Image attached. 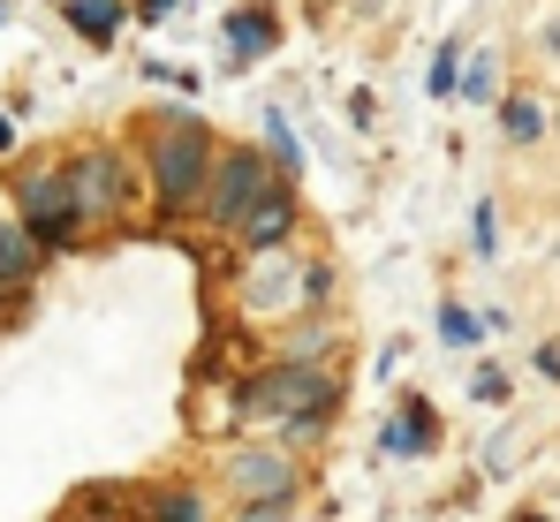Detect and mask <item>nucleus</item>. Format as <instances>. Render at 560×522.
I'll use <instances>...</instances> for the list:
<instances>
[{
	"label": "nucleus",
	"instance_id": "39448f33",
	"mask_svg": "<svg viewBox=\"0 0 560 522\" xmlns=\"http://www.w3.org/2000/svg\"><path fill=\"white\" fill-rule=\"evenodd\" d=\"M273 189H295L288 174L258 152V144H220V160H212V182H205V197H197V220L212 228V235H235Z\"/></svg>",
	"mask_w": 560,
	"mask_h": 522
},
{
	"label": "nucleus",
	"instance_id": "412c9836",
	"mask_svg": "<svg viewBox=\"0 0 560 522\" xmlns=\"http://www.w3.org/2000/svg\"><path fill=\"white\" fill-rule=\"evenodd\" d=\"M0 23H8V0H0Z\"/></svg>",
	"mask_w": 560,
	"mask_h": 522
},
{
	"label": "nucleus",
	"instance_id": "dca6fc26",
	"mask_svg": "<svg viewBox=\"0 0 560 522\" xmlns=\"http://www.w3.org/2000/svg\"><path fill=\"white\" fill-rule=\"evenodd\" d=\"M121 8H129V15H137V23H167V15H175V8H183V0H121Z\"/></svg>",
	"mask_w": 560,
	"mask_h": 522
},
{
	"label": "nucleus",
	"instance_id": "4468645a",
	"mask_svg": "<svg viewBox=\"0 0 560 522\" xmlns=\"http://www.w3.org/2000/svg\"><path fill=\"white\" fill-rule=\"evenodd\" d=\"M440 334H447V341H477V318H469V311H455V303H447V311H440Z\"/></svg>",
	"mask_w": 560,
	"mask_h": 522
},
{
	"label": "nucleus",
	"instance_id": "9d476101",
	"mask_svg": "<svg viewBox=\"0 0 560 522\" xmlns=\"http://www.w3.org/2000/svg\"><path fill=\"white\" fill-rule=\"evenodd\" d=\"M424 446H440L432 409H424V402H401V417L386 425V454H424Z\"/></svg>",
	"mask_w": 560,
	"mask_h": 522
},
{
	"label": "nucleus",
	"instance_id": "ddd939ff",
	"mask_svg": "<svg viewBox=\"0 0 560 522\" xmlns=\"http://www.w3.org/2000/svg\"><path fill=\"white\" fill-rule=\"evenodd\" d=\"M455 61H463V46H455V38H447V46H440V61H432V77H424V84L440 91V98H447V91H455Z\"/></svg>",
	"mask_w": 560,
	"mask_h": 522
},
{
	"label": "nucleus",
	"instance_id": "f257e3e1",
	"mask_svg": "<svg viewBox=\"0 0 560 522\" xmlns=\"http://www.w3.org/2000/svg\"><path fill=\"white\" fill-rule=\"evenodd\" d=\"M341 394H349V379H341V363H334V356H318V363L273 356L266 371H250V379H243V417L280 425V446H288V454H303V439L318 446L326 425L341 417Z\"/></svg>",
	"mask_w": 560,
	"mask_h": 522
},
{
	"label": "nucleus",
	"instance_id": "4be33fe9",
	"mask_svg": "<svg viewBox=\"0 0 560 522\" xmlns=\"http://www.w3.org/2000/svg\"><path fill=\"white\" fill-rule=\"evenodd\" d=\"M553 258H560V243H553Z\"/></svg>",
	"mask_w": 560,
	"mask_h": 522
},
{
	"label": "nucleus",
	"instance_id": "20e7f679",
	"mask_svg": "<svg viewBox=\"0 0 560 522\" xmlns=\"http://www.w3.org/2000/svg\"><path fill=\"white\" fill-rule=\"evenodd\" d=\"M8 212L23 220V235L38 243V258H61L84 243L77 228V205H69V174H61V152H31L15 182H8Z\"/></svg>",
	"mask_w": 560,
	"mask_h": 522
},
{
	"label": "nucleus",
	"instance_id": "0eeeda50",
	"mask_svg": "<svg viewBox=\"0 0 560 522\" xmlns=\"http://www.w3.org/2000/svg\"><path fill=\"white\" fill-rule=\"evenodd\" d=\"M295 220H303L295 189H273V197H266V205H258V212L228 235V243H235L243 258H273V251H288V243H295Z\"/></svg>",
	"mask_w": 560,
	"mask_h": 522
},
{
	"label": "nucleus",
	"instance_id": "f3484780",
	"mask_svg": "<svg viewBox=\"0 0 560 522\" xmlns=\"http://www.w3.org/2000/svg\"><path fill=\"white\" fill-rule=\"evenodd\" d=\"M288 515H295V508H243L235 522H288Z\"/></svg>",
	"mask_w": 560,
	"mask_h": 522
},
{
	"label": "nucleus",
	"instance_id": "f8f14e48",
	"mask_svg": "<svg viewBox=\"0 0 560 522\" xmlns=\"http://www.w3.org/2000/svg\"><path fill=\"white\" fill-rule=\"evenodd\" d=\"M266 160H273L288 182H303V144H295V129H288V114H266V144H258Z\"/></svg>",
	"mask_w": 560,
	"mask_h": 522
},
{
	"label": "nucleus",
	"instance_id": "9b49d317",
	"mask_svg": "<svg viewBox=\"0 0 560 522\" xmlns=\"http://www.w3.org/2000/svg\"><path fill=\"white\" fill-rule=\"evenodd\" d=\"M500 137H508V144H538V137H546V106H538L530 91L500 98Z\"/></svg>",
	"mask_w": 560,
	"mask_h": 522
},
{
	"label": "nucleus",
	"instance_id": "6e6552de",
	"mask_svg": "<svg viewBox=\"0 0 560 522\" xmlns=\"http://www.w3.org/2000/svg\"><path fill=\"white\" fill-rule=\"evenodd\" d=\"M220 38H228V54H235V61H266V54H273V38H280V15H273V8H235Z\"/></svg>",
	"mask_w": 560,
	"mask_h": 522
},
{
	"label": "nucleus",
	"instance_id": "aec40b11",
	"mask_svg": "<svg viewBox=\"0 0 560 522\" xmlns=\"http://www.w3.org/2000/svg\"><path fill=\"white\" fill-rule=\"evenodd\" d=\"M515 522H546V515H515Z\"/></svg>",
	"mask_w": 560,
	"mask_h": 522
},
{
	"label": "nucleus",
	"instance_id": "6ab92c4d",
	"mask_svg": "<svg viewBox=\"0 0 560 522\" xmlns=\"http://www.w3.org/2000/svg\"><path fill=\"white\" fill-rule=\"evenodd\" d=\"M546 54H560V23H546Z\"/></svg>",
	"mask_w": 560,
	"mask_h": 522
},
{
	"label": "nucleus",
	"instance_id": "7ed1b4c3",
	"mask_svg": "<svg viewBox=\"0 0 560 522\" xmlns=\"http://www.w3.org/2000/svg\"><path fill=\"white\" fill-rule=\"evenodd\" d=\"M61 174H69V205H77V228L84 235H106L121 220H137V160L114 144V137H84L61 152Z\"/></svg>",
	"mask_w": 560,
	"mask_h": 522
},
{
	"label": "nucleus",
	"instance_id": "a211bd4d",
	"mask_svg": "<svg viewBox=\"0 0 560 522\" xmlns=\"http://www.w3.org/2000/svg\"><path fill=\"white\" fill-rule=\"evenodd\" d=\"M8 144H15V121H8V114H0V152H8Z\"/></svg>",
	"mask_w": 560,
	"mask_h": 522
},
{
	"label": "nucleus",
	"instance_id": "2eb2a0df",
	"mask_svg": "<svg viewBox=\"0 0 560 522\" xmlns=\"http://www.w3.org/2000/svg\"><path fill=\"white\" fill-rule=\"evenodd\" d=\"M463 91H469V98H492V54H477V61H469Z\"/></svg>",
	"mask_w": 560,
	"mask_h": 522
},
{
	"label": "nucleus",
	"instance_id": "1a4fd4ad",
	"mask_svg": "<svg viewBox=\"0 0 560 522\" xmlns=\"http://www.w3.org/2000/svg\"><path fill=\"white\" fill-rule=\"evenodd\" d=\"M61 15H69V31H77V38L106 46V38L121 31V15H129V8H121V0H61Z\"/></svg>",
	"mask_w": 560,
	"mask_h": 522
},
{
	"label": "nucleus",
	"instance_id": "f03ea898",
	"mask_svg": "<svg viewBox=\"0 0 560 522\" xmlns=\"http://www.w3.org/2000/svg\"><path fill=\"white\" fill-rule=\"evenodd\" d=\"M212 160H220L212 121H197L189 106H175V114H144V160H137V182H144L160 228H175V220L197 212V197H205V182H212Z\"/></svg>",
	"mask_w": 560,
	"mask_h": 522
},
{
	"label": "nucleus",
	"instance_id": "423d86ee",
	"mask_svg": "<svg viewBox=\"0 0 560 522\" xmlns=\"http://www.w3.org/2000/svg\"><path fill=\"white\" fill-rule=\"evenodd\" d=\"M220 485H228L243 508H295V500H303V454H288L280 439L228 446V462H220Z\"/></svg>",
	"mask_w": 560,
	"mask_h": 522
}]
</instances>
